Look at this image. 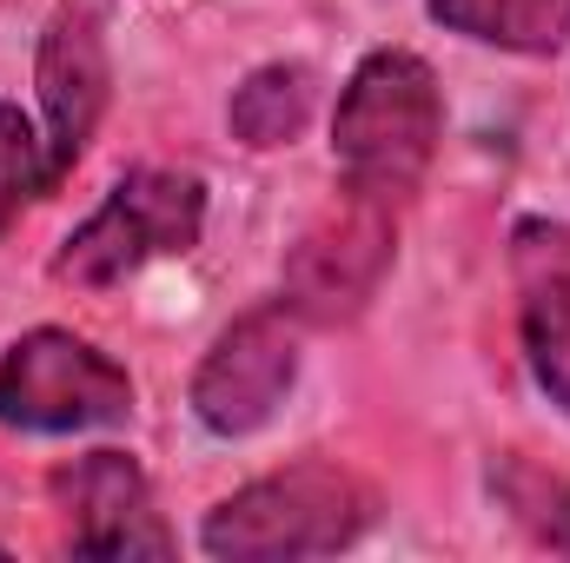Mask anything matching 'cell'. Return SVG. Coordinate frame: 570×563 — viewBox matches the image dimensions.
<instances>
[{"label": "cell", "mask_w": 570, "mask_h": 563, "mask_svg": "<svg viewBox=\"0 0 570 563\" xmlns=\"http://www.w3.org/2000/svg\"><path fill=\"white\" fill-rule=\"evenodd\" d=\"M444 140V100L438 73L405 47H379L358 60V73L338 93L332 113V159L352 192H372L385 206L412 199Z\"/></svg>", "instance_id": "1"}, {"label": "cell", "mask_w": 570, "mask_h": 563, "mask_svg": "<svg viewBox=\"0 0 570 563\" xmlns=\"http://www.w3.org/2000/svg\"><path fill=\"white\" fill-rule=\"evenodd\" d=\"M127 418H134L127 365H114L80 332L40 325L7 345V358H0V424L7 431L67 437V431H107Z\"/></svg>", "instance_id": "4"}, {"label": "cell", "mask_w": 570, "mask_h": 563, "mask_svg": "<svg viewBox=\"0 0 570 563\" xmlns=\"http://www.w3.org/2000/svg\"><path fill=\"white\" fill-rule=\"evenodd\" d=\"M40 192H53V172H47V140L27 127L20 107L0 100V233L20 219V206H33Z\"/></svg>", "instance_id": "12"}, {"label": "cell", "mask_w": 570, "mask_h": 563, "mask_svg": "<svg viewBox=\"0 0 570 563\" xmlns=\"http://www.w3.org/2000/svg\"><path fill=\"white\" fill-rule=\"evenodd\" d=\"M298 325L305 318L279 298V305L239 312L213 338V352L193 372V418L213 437H253L285 405L298 378Z\"/></svg>", "instance_id": "6"}, {"label": "cell", "mask_w": 570, "mask_h": 563, "mask_svg": "<svg viewBox=\"0 0 570 563\" xmlns=\"http://www.w3.org/2000/svg\"><path fill=\"white\" fill-rule=\"evenodd\" d=\"M107 33L87 7H60L53 27L40 33V113H47V172L53 186L80 166V152L94 140L100 113H107Z\"/></svg>", "instance_id": "8"}, {"label": "cell", "mask_w": 570, "mask_h": 563, "mask_svg": "<svg viewBox=\"0 0 570 563\" xmlns=\"http://www.w3.org/2000/svg\"><path fill=\"white\" fill-rule=\"evenodd\" d=\"M392 253H399L392 206L345 186L285 253V305L305 325H345L379 298V285L392 273Z\"/></svg>", "instance_id": "5"}, {"label": "cell", "mask_w": 570, "mask_h": 563, "mask_svg": "<svg viewBox=\"0 0 570 563\" xmlns=\"http://www.w3.org/2000/svg\"><path fill=\"white\" fill-rule=\"evenodd\" d=\"M425 13L504 53H558L570 40V0H425Z\"/></svg>", "instance_id": "9"}, {"label": "cell", "mask_w": 570, "mask_h": 563, "mask_svg": "<svg viewBox=\"0 0 570 563\" xmlns=\"http://www.w3.org/2000/svg\"><path fill=\"white\" fill-rule=\"evenodd\" d=\"M53 504L80 557H173V531L153 511V484L127 451H87L60 464Z\"/></svg>", "instance_id": "7"}, {"label": "cell", "mask_w": 570, "mask_h": 563, "mask_svg": "<svg viewBox=\"0 0 570 563\" xmlns=\"http://www.w3.org/2000/svg\"><path fill=\"white\" fill-rule=\"evenodd\" d=\"M199 233H206V186L193 172L140 166L60 239L53 279L80 285V292H107L166 253H193Z\"/></svg>", "instance_id": "3"}, {"label": "cell", "mask_w": 570, "mask_h": 563, "mask_svg": "<svg viewBox=\"0 0 570 563\" xmlns=\"http://www.w3.org/2000/svg\"><path fill=\"white\" fill-rule=\"evenodd\" d=\"M379 497L325 457H298L292 471H273L233 497H219L199 524V551L219 563H292L332 557L365 537Z\"/></svg>", "instance_id": "2"}, {"label": "cell", "mask_w": 570, "mask_h": 563, "mask_svg": "<svg viewBox=\"0 0 570 563\" xmlns=\"http://www.w3.org/2000/svg\"><path fill=\"white\" fill-rule=\"evenodd\" d=\"M524 358H531L538 392L570 418V273L544 279L524 298Z\"/></svg>", "instance_id": "11"}, {"label": "cell", "mask_w": 570, "mask_h": 563, "mask_svg": "<svg viewBox=\"0 0 570 563\" xmlns=\"http://www.w3.org/2000/svg\"><path fill=\"white\" fill-rule=\"evenodd\" d=\"M544 544L570 557V484L558 491V497H551V517H544Z\"/></svg>", "instance_id": "13"}, {"label": "cell", "mask_w": 570, "mask_h": 563, "mask_svg": "<svg viewBox=\"0 0 570 563\" xmlns=\"http://www.w3.org/2000/svg\"><path fill=\"white\" fill-rule=\"evenodd\" d=\"M233 120V140L253 146V152H273V146H292L312 120V73L298 60H273V67H253L226 107Z\"/></svg>", "instance_id": "10"}]
</instances>
